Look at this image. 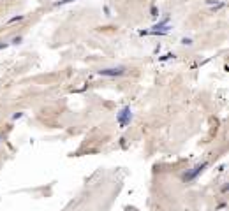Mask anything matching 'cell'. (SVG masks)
<instances>
[{"instance_id": "1", "label": "cell", "mask_w": 229, "mask_h": 211, "mask_svg": "<svg viewBox=\"0 0 229 211\" xmlns=\"http://www.w3.org/2000/svg\"><path fill=\"white\" fill-rule=\"evenodd\" d=\"M116 121H118V125H120V129H125L131 121H132V111L129 106H125L122 109L116 113Z\"/></svg>"}, {"instance_id": "2", "label": "cell", "mask_w": 229, "mask_h": 211, "mask_svg": "<svg viewBox=\"0 0 229 211\" xmlns=\"http://www.w3.org/2000/svg\"><path fill=\"white\" fill-rule=\"evenodd\" d=\"M206 167H208V162H201V164H198V165H194V167H192L189 172H185V174H183V178H182V180H183V183H190V181H194V180L199 176V174H201V172L206 169Z\"/></svg>"}, {"instance_id": "3", "label": "cell", "mask_w": 229, "mask_h": 211, "mask_svg": "<svg viewBox=\"0 0 229 211\" xmlns=\"http://www.w3.org/2000/svg\"><path fill=\"white\" fill-rule=\"evenodd\" d=\"M125 72H127V67H124V65H118V67H108V69L97 70V74L106 76V78H118V76H124Z\"/></svg>"}, {"instance_id": "4", "label": "cell", "mask_w": 229, "mask_h": 211, "mask_svg": "<svg viewBox=\"0 0 229 211\" xmlns=\"http://www.w3.org/2000/svg\"><path fill=\"white\" fill-rule=\"evenodd\" d=\"M71 2H76V0H58V2H55L53 5H55V7H62V5H65V4H71Z\"/></svg>"}, {"instance_id": "5", "label": "cell", "mask_w": 229, "mask_h": 211, "mask_svg": "<svg viewBox=\"0 0 229 211\" xmlns=\"http://www.w3.org/2000/svg\"><path fill=\"white\" fill-rule=\"evenodd\" d=\"M171 58H175V53H166L164 56L159 58V62H166V60H171Z\"/></svg>"}, {"instance_id": "6", "label": "cell", "mask_w": 229, "mask_h": 211, "mask_svg": "<svg viewBox=\"0 0 229 211\" xmlns=\"http://www.w3.org/2000/svg\"><path fill=\"white\" fill-rule=\"evenodd\" d=\"M21 20H25V14H20V16H12L7 23H14V21H21Z\"/></svg>"}, {"instance_id": "7", "label": "cell", "mask_w": 229, "mask_h": 211, "mask_svg": "<svg viewBox=\"0 0 229 211\" xmlns=\"http://www.w3.org/2000/svg\"><path fill=\"white\" fill-rule=\"evenodd\" d=\"M182 44L183 46H192V39H182Z\"/></svg>"}, {"instance_id": "8", "label": "cell", "mask_w": 229, "mask_h": 211, "mask_svg": "<svg viewBox=\"0 0 229 211\" xmlns=\"http://www.w3.org/2000/svg\"><path fill=\"white\" fill-rule=\"evenodd\" d=\"M21 42V37H14V39H12V42H11V44H20Z\"/></svg>"}, {"instance_id": "9", "label": "cell", "mask_w": 229, "mask_h": 211, "mask_svg": "<svg viewBox=\"0 0 229 211\" xmlns=\"http://www.w3.org/2000/svg\"><path fill=\"white\" fill-rule=\"evenodd\" d=\"M21 116H23V113H16V114L12 116V120H20Z\"/></svg>"}, {"instance_id": "10", "label": "cell", "mask_w": 229, "mask_h": 211, "mask_svg": "<svg viewBox=\"0 0 229 211\" xmlns=\"http://www.w3.org/2000/svg\"><path fill=\"white\" fill-rule=\"evenodd\" d=\"M152 16H157V7L155 5H152Z\"/></svg>"}]
</instances>
